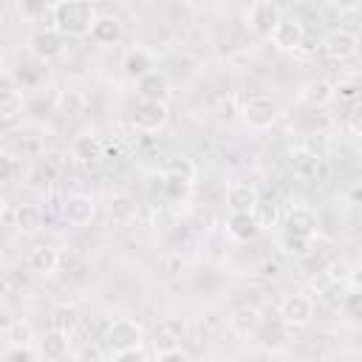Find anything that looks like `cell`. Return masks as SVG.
<instances>
[{
    "mask_svg": "<svg viewBox=\"0 0 362 362\" xmlns=\"http://www.w3.org/2000/svg\"><path fill=\"white\" fill-rule=\"evenodd\" d=\"M71 153H74V158L82 161V164H99V161L105 158V141H102L99 136H93V133H82V136L74 139Z\"/></svg>",
    "mask_w": 362,
    "mask_h": 362,
    "instance_id": "9a60e30c",
    "label": "cell"
},
{
    "mask_svg": "<svg viewBox=\"0 0 362 362\" xmlns=\"http://www.w3.org/2000/svg\"><path fill=\"white\" fill-rule=\"evenodd\" d=\"M37 348H40V356H42V359H48V362L65 359V356H68V334H62V331L51 328V331H45V334L40 337Z\"/></svg>",
    "mask_w": 362,
    "mask_h": 362,
    "instance_id": "7402d4cb",
    "label": "cell"
},
{
    "mask_svg": "<svg viewBox=\"0 0 362 362\" xmlns=\"http://www.w3.org/2000/svg\"><path fill=\"white\" fill-rule=\"evenodd\" d=\"M96 23L93 3L88 0H59L51 11V25L65 37H88Z\"/></svg>",
    "mask_w": 362,
    "mask_h": 362,
    "instance_id": "6da1fadb",
    "label": "cell"
},
{
    "mask_svg": "<svg viewBox=\"0 0 362 362\" xmlns=\"http://www.w3.org/2000/svg\"><path fill=\"white\" fill-rule=\"evenodd\" d=\"M28 48L37 59L42 62H51L57 59L62 51H65V34H59L54 25H45V28H37L31 37H28Z\"/></svg>",
    "mask_w": 362,
    "mask_h": 362,
    "instance_id": "52a82bcc",
    "label": "cell"
},
{
    "mask_svg": "<svg viewBox=\"0 0 362 362\" xmlns=\"http://www.w3.org/2000/svg\"><path fill=\"white\" fill-rule=\"evenodd\" d=\"M240 113H243V122L252 130H266V127H272L280 119V105L269 93H255V96H246L243 99Z\"/></svg>",
    "mask_w": 362,
    "mask_h": 362,
    "instance_id": "3957f363",
    "label": "cell"
},
{
    "mask_svg": "<svg viewBox=\"0 0 362 362\" xmlns=\"http://www.w3.org/2000/svg\"><path fill=\"white\" fill-rule=\"evenodd\" d=\"M113 359H119V362H141V359H147V354H144V348H130V351L113 354Z\"/></svg>",
    "mask_w": 362,
    "mask_h": 362,
    "instance_id": "60d3db41",
    "label": "cell"
},
{
    "mask_svg": "<svg viewBox=\"0 0 362 362\" xmlns=\"http://www.w3.org/2000/svg\"><path fill=\"white\" fill-rule=\"evenodd\" d=\"M280 20H283V14L272 0H255L246 14V25L255 37H272V31L277 28Z\"/></svg>",
    "mask_w": 362,
    "mask_h": 362,
    "instance_id": "8992f818",
    "label": "cell"
},
{
    "mask_svg": "<svg viewBox=\"0 0 362 362\" xmlns=\"http://www.w3.org/2000/svg\"><path fill=\"white\" fill-rule=\"evenodd\" d=\"M184 339V322L178 317H164L156 322V331H153V342H156V351L158 348H173V345H181Z\"/></svg>",
    "mask_w": 362,
    "mask_h": 362,
    "instance_id": "d6986e66",
    "label": "cell"
},
{
    "mask_svg": "<svg viewBox=\"0 0 362 362\" xmlns=\"http://www.w3.org/2000/svg\"><path fill=\"white\" fill-rule=\"evenodd\" d=\"M328 150H331V141L325 133H311L303 139V156H311V158H328Z\"/></svg>",
    "mask_w": 362,
    "mask_h": 362,
    "instance_id": "f546056e",
    "label": "cell"
},
{
    "mask_svg": "<svg viewBox=\"0 0 362 362\" xmlns=\"http://www.w3.org/2000/svg\"><path fill=\"white\" fill-rule=\"evenodd\" d=\"M42 223H45V212H42L40 204H20V206L14 209V226H17L23 235L40 232Z\"/></svg>",
    "mask_w": 362,
    "mask_h": 362,
    "instance_id": "44dd1931",
    "label": "cell"
},
{
    "mask_svg": "<svg viewBox=\"0 0 362 362\" xmlns=\"http://www.w3.org/2000/svg\"><path fill=\"white\" fill-rule=\"evenodd\" d=\"M17 173H20L17 158H14L11 153H3V158H0V181H3V184H11Z\"/></svg>",
    "mask_w": 362,
    "mask_h": 362,
    "instance_id": "e575fe53",
    "label": "cell"
},
{
    "mask_svg": "<svg viewBox=\"0 0 362 362\" xmlns=\"http://www.w3.org/2000/svg\"><path fill=\"white\" fill-rule=\"evenodd\" d=\"M150 57L144 54V51H130L127 57H124V74L130 76V79H141L144 74H150Z\"/></svg>",
    "mask_w": 362,
    "mask_h": 362,
    "instance_id": "f1b7e54d",
    "label": "cell"
},
{
    "mask_svg": "<svg viewBox=\"0 0 362 362\" xmlns=\"http://www.w3.org/2000/svg\"><path fill=\"white\" fill-rule=\"evenodd\" d=\"M54 181H57V164H54L51 158L40 161V164L31 170V184H34V187H48V184H54Z\"/></svg>",
    "mask_w": 362,
    "mask_h": 362,
    "instance_id": "d6a6232c",
    "label": "cell"
},
{
    "mask_svg": "<svg viewBox=\"0 0 362 362\" xmlns=\"http://www.w3.org/2000/svg\"><path fill=\"white\" fill-rule=\"evenodd\" d=\"M337 88V96L339 99H345V102H359L362 99V90H359V85H354V82H339V85H334Z\"/></svg>",
    "mask_w": 362,
    "mask_h": 362,
    "instance_id": "8d00e7d4",
    "label": "cell"
},
{
    "mask_svg": "<svg viewBox=\"0 0 362 362\" xmlns=\"http://www.w3.org/2000/svg\"><path fill=\"white\" fill-rule=\"evenodd\" d=\"M107 212L119 226H130L139 218V204L130 192H113L107 201Z\"/></svg>",
    "mask_w": 362,
    "mask_h": 362,
    "instance_id": "e0dca14e",
    "label": "cell"
},
{
    "mask_svg": "<svg viewBox=\"0 0 362 362\" xmlns=\"http://www.w3.org/2000/svg\"><path fill=\"white\" fill-rule=\"evenodd\" d=\"M226 232H229V238H235V240L246 243V240H255V238H257L260 226H257V221H255V215H252V212L232 209V212H229V218H226Z\"/></svg>",
    "mask_w": 362,
    "mask_h": 362,
    "instance_id": "2e32d148",
    "label": "cell"
},
{
    "mask_svg": "<svg viewBox=\"0 0 362 362\" xmlns=\"http://www.w3.org/2000/svg\"><path fill=\"white\" fill-rule=\"evenodd\" d=\"M3 359H6V362H37V359H42V356H40V348H34L31 342H14V345L3 354Z\"/></svg>",
    "mask_w": 362,
    "mask_h": 362,
    "instance_id": "4dcf8cb0",
    "label": "cell"
},
{
    "mask_svg": "<svg viewBox=\"0 0 362 362\" xmlns=\"http://www.w3.org/2000/svg\"><path fill=\"white\" fill-rule=\"evenodd\" d=\"M88 3H93V6H102V3H107V0H88Z\"/></svg>",
    "mask_w": 362,
    "mask_h": 362,
    "instance_id": "bcb514c9",
    "label": "cell"
},
{
    "mask_svg": "<svg viewBox=\"0 0 362 362\" xmlns=\"http://www.w3.org/2000/svg\"><path fill=\"white\" fill-rule=\"evenodd\" d=\"M20 11H23L25 17H37V14L45 11V0H23V3H20Z\"/></svg>",
    "mask_w": 362,
    "mask_h": 362,
    "instance_id": "ab89813d",
    "label": "cell"
},
{
    "mask_svg": "<svg viewBox=\"0 0 362 362\" xmlns=\"http://www.w3.org/2000/svg\"><path fill=\"white\" fill-rule=\"evenodd\" d=\"M156 359H158V362H187V359H189V351H184L181 345L158 348V351H156Z\"/></svg>",
    "mask_w": 362,
    "mask_h": 362,
    "instance_id": "d590c367",
    "label": "cell"
},
{
    "mask_svg": "<svg viewBox=\"0 0 362 362\" xmlns=\"http://www.w3.org/2000/svg\"><path fill=\"white\" fill-rule=\"evenodd\" d=\"M76 356H79V359H102V351H96L93 345H90V348L85 345V348H82V351H79Z\"/></svg>",
    "mask_w": 362,
    "mask_h": 362,
    "instance_id": "ee69618b",
    "label": "cell"
},
{
    "mask_svg": "<svg viewBox=\"0 0 362 362\" xmlns=\"http://www.w3.org/2000/svg\"><path fill=\"white\" fill-rule=\"evenodd\" d=\"M20 113H23V96L14 85V79L6 74L3 82H0V122H3V127L8 130L17 122Z\"/></svg>",
    "mask_w": 362,
    "mask_h": 362,
    "instance_id": "7c38bea8",
    "label": "cell"
},
{
    "mask_svg": "<svg viewBox=\"0 0 362 362\" xmlns=\"http://www.w3.org/2000/svg\"><path fill=\"white\" fill-rule=\"evenodd\" d=\"M311 240H314V238H297V235H286V246H288L294 255H308V252H311Z\"/></svg>",
    "mask_w": 362,
    "mask_h": 362,
    "instance_id": "f35d334b",
    "label": "cell"
},
{
    "mask_svg": "<svg viewBox=\"0 0 362 362\" xmlns=\"http://www.w3.org/2000/svg\"><path fill=\"white\" fill-rule=\"evenodd\" d=\"M105 345L110 354H122V351H130V348H141L144 345V328L139 320H130V317H122V320H113L105 331Z\"/></svg>",
    "mask_w": 362,
    "mask_h": 362,
    "instance_id": "7a4b0ae2",
    "label": "cell"
},
{
    "mask_svg": "<svg viewBox=\"0 0 362 362\" xmlns=\"http://www.w3.org/2000/svg\"><path fill=\"white\" fill-rule=\"evenodd\" d=\"M348 127H351V133H356V136H362V99L359 102H354L351 105V110H348Z\"/></svg>",
    "mask_w": 362,
    "mask_h": 362,
    "instance_id": "74e56055",
    "label": "cell"
},
{
    "mask_svg": "<svg viewBox=\"0 0 362 362\" xmlns=\"http://www.w3.org/2000/svg\"><path fill=\"white\" fill-rule=\"evenodd\" d=\"M136 93H139V99L167 102V96H170V85H167V76H164V74H158V71H150V74H144L141 79H136Z\"/></svg>",
    "mask_w": 362,
    "mask_h": 362,
    "instance_id": "ac0fdd59",
    "label": "cell"
},
{
    "mask_svg": "<svg viewBox=\"0 0 362 362\" xmlns=\"http://www.w3.org/2000/svg\"><path fill=\"white\" fill-rule=\"evenodd\" d=\"M252 215H255V221H257L260 232H272V229H277V226H280V221H283L280 204H277L274 198H257V204H255Z\"/></svg>",
    "mask_w": 362,
    "mask_h": 362,
    "instance_id": "603a6c76",
    "label": "cell"
},
{
    "mask_svg": "<svg viewBox=\"0 0 362 362\" xmlns=\"http://www.w3.org/2000/svg\"><path fill=\"white\" fill-rule=\"evenodd\" d=\"M356 40H359V51H362V31H359V34H356Z\"/></svg>",
    "mask_w": 362,
    "mask_h": 362,
    "instance_id": "7dc6e473",
    "label": "cell"
},
{
    "mask_svg": "<svg viewBox=\"0 0 362 362\" xmlns=\"http://www.w3.org/2000/svg\"><path fill=\"white\" fill-rule=\"evenodd\" d=\"M90 40L99 45H116L122 40V23L116 17H96L90 28Z\"/></svg>",
    "mask_w": 362,
    "mask_h": 362,
    "instance_id": "cb8c5ba5",
    "label": "cell"
},
{
    "mask_svg": "<svg viewBox=\"0 0 362 362\" xmlns=\"http://www.w3.org/2000/svg\"><path fill=\"white\" fill-rule=\"evenodd\" d=\"M51 328H57V331H62V334L71 337L79 328V311H76V305H68V303L57 305L51 311Z\"/></svg>",
    "mask_w": 362,
    "mask_h": 362,
    "instance_id": "484cf974",
    "label": "cell"
},
{
    "mask_svg": "<svg viewBox=\"0 0 362 362\" xmlns=\"http://www.w3.org/2000/svg\"><path fill=\"white\" fill-rule=\"evenodd\" d=\"M348 283H351V288H354V291H362V266H356V269L351 272Z\"/></svg>",
    "mask_w": 362,
    "mask_h": 362,
    "instance_id": "7bdbcfd3",
    "label": "cell"
},
{
    "mask_svg": "<svg viewBox=\"0 0 362 362\" xmlns=\"http://www.w3.org/2000/svg\"><path fill=\"white\" fill-rule=\"evenodd\" d=\"M229 325H232V331H238L240 337H249V334H255V331L260 328V311H257L255 305H240V308L232 311Z\"/></svg>",
    "mask_w": 362,
    "mask_h": 362,
    "instance_id": "d4e9b609",
    "label": "cell"
},
{
    "mask_svg": "<svg viewBox=\"0 0 362 362\" xmlns=\"http://www.w3.org/2000/svg\"><path fill=\"white\" fill-rule=\"evenodd\" d=\"M272 42L280 51H300L305 45V28H303V23L294 20V17H283L277 23V28L272 31Z\"/></svg>",
    "mask_w": 362,
    "mask_h": 362,
    "instance_id": "30bf717a",
    "label": "cell"
},
{
    "mask_svg": "<svg viewBox=\"0 0 362 362\" xmlns=\"http://www.w3.org/2000/svg\"><path fill=\"white\" fill-rule=\"evenodd\" d=\"M93 215H96V201L88 192H71L62 201V221L68 226L82 229V226H88L93 221Z\"/></svg>",
    "mask_w": 362,
    "mask_h": 362,
    "instance_id": "ba28073f",
    "label": "cell"
},
{
    "mask_svg": "<svg viewBox=\"0 0 362 362\" xmlns=\"http://www.w3.org/2000/svg\"><path fill=\"white\" fill-rule=\"evenodd\" d=\"M59 252L54 249V246H48V243H37V246H31L28 252H25V269L31 272V274H37V277H48V274H54L57 269H59Z\"/></svg>",
    "mask_w": 362,
    "mask_h": 362,
    "instance_id": "9c48e42d",
    "label": "cell"
},
{
    "mask_svg": "<svg viewBox=\"0 0 362 362\" xmlns=\"http://www.w3.org/2000/svg\"><path fill=\"white\" fill-rule=\"evenodd\" d=\"M337 96V88L328 82V79H308L303 88H300V102L303 105H308V107H325L331 99Z\"/></svg>",
    "mask_w": 362,
    "mask_h": 362,
    "instance_id": "5bb4252c",
    "label": "cell"
},
{
    "mask_svg": "<svg viewBox=\"0 0 362 362\" xmlns=\"http://www.w3.org/2000/svg\"><path fill=\"white\" fill-rule=\"evenodd\" d=\"M280 322L288 325V328H305L311 320H314V300L303 291H294V294H286L280 300Z\"/></svg>",
    "mask_w": 362,
    "mask_h": 362,
    "instance_id": "277c9868",
    "label": "cell"
},
{
    "mask_svg": "<svg viewBox=\"0 0 362 362\" xmlns=\"http://www.w3.org/2000/svg\"><path fill=\"white\" fill-rule=\"evenodd\" d=\"M161 187H164V195L170 201H184L192 189V181L184 178V175H173V173H164L161 175Z\"/></svg>",
    "mask_w": 362,
    "mask_h": 362,
    "instance_id": "83f0119b",
    "label": "cell"
},
{
    "mask_svg": "<svg viewBox=\"0 0 362 362\" xmlns=\"http://www.w3.org/2000/svg\"><path fill=\"white\" fill-rule=\"evenodd\" d=\"M20 68H23V71H20V85H23V82H25V85H34V82H37V74H31L28 65H20Z\"/></svg>",
    "mask_w": 362,
    "mask_h": 362,
    "instance_id": "f6af8a7d",
    "label": "cell"
},
{
    "mask_svg": "<svg viewBox=\"0 0 362 362\" xmlns=\"http://www.w3.org/2000/svg\"><path fill=\"white\" fill-rule=\"evenodd\" d=\"M325 51H328V57H334V59H351V57L359 54V40H356L354 31L337 28V31H331V34L325 37Z\"/></svg>",
    "mask_w": 362,
    "mask_h": 362,
    "instance_id": "4fadbf2b",
    "label": "cell"
},
{
    "mask_svg": "<svg viewBox=\"0 0 362 362\" xmlns=\"http://www.w3.org/2000/svg\"><path fill=\"white\" fill-rule=\"evenodd\" d=\"M342 314L351 325H362V291H354L342 297Z\"/></svg>",
    "mask_w": 362,
    "mask_h": 362,
    "instance_id": "1f68e13d",
    "label": "cell"
},
{
    "mask_svg": "<svg viewBox=\"0 0 362 362\" xmlns=\"http://www.w3.org/2000/svg\"><path fill=\"white\" fill-rule=\"evenodd\" d=\"M85 96L76 90V88H65V90H59V96H57V110L62 113V116H79V113H85Z\"/></svg>",
    "mask_w": 362,
    "mask_h": 362,
    "instance_id": "4316f807",
    "label": "cell"
},
{
    "mask_svg": "<svg viewBox=\"0 0 362 362\" xmlns=\"http://www.w3.org/2000/svg\"><path fill=\"white\" fill-rule=\"evenodd\" d=\"M164 173H173V175H184V178H195V167H192V161L189 158H184V156H175V158H167V167H164Z\"/></svg>",
    "mask_w": 362,
    "mask_h": 362,
    "instance_id": "836d02e7",
    "label": "cell"
},
{
    "mask_svg": "<svg viewBox=\"0 0 362 362\" xmlns=\"http://www.w3.org/2000/svg\"><path fill=\"white\" fill-rule=\"evenodd\" d=\"M283 226H286V235H297V238H314L317 229H320V221H317V212L308 209V206H294L283 215Z\"/></svg>",
    "mask_w": 362,
    "mask_h": 362,
    "instance_id": "8fae6325",
    "label": "cell"
},
{
    "mask_svg": "<svg viewBox=\"0 0 362 362\" xmlns=\"http://www.w3.org/2000/svg\"><path fill=\"white\" fill-rule=\"evenodd\" d=\"M130 119H133V127L141 130V133H158L167 119H170V110H167V102H153V99H139L130 110Z\"/></svg>",
    "mask_w": 362,
    "mask_h": 362,
    "instance_id": "5b68a950",
    "label": "cell"
},
{
    "mask_svg": "<svg viewBox=\"0 0 362 362\" xmlns=\"http://www.w3.org/2000/svg\"><path fill=\"white\" fill-rule=\"evenodd\" d=\"M334 8H339V11H351V8H356L362 0H328Z\"/></svg>",
    "mask_w": 362,
    "mask_h": 362,
    "instance_id": "b9f144b4",
    "label": "cell"
},
{
    "mask_svg": "<svg viewBox=\"0 0 362 362\" xmlns=\"http://www.w3.org/2000/svg\"><path fill=\"white\" fill-rule=\"evenodd\" d=\"M257 198H260V192L252 184H246V181H235V184L226 187V204H229V209L252 212L255 204H257Z\"/></svg>",
    "mask_w": 362,
    "mask_h": 362,
    "instance_id": "ffe728a7",
    "label": "cell"
}]
</instances>
